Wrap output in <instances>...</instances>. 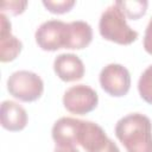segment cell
Returning <instances> with one entry per match:
<instances>
[{
  "label": "cell",
  "mask_w": 152,
  "mask_h": 152,
  "mask_svg": "<svg viewBox=\"0 0 152 152\" xmlns=\"http://www.w3.org/2000/svg\"><path fill=\"white\" fill-rule=\"evenodd\" d=\"M114 132L127 152H152V122L148 116L127 114L116 122Z\"/></svg>",
  "instance_id": "cell-1"
},
{
  "label": "cell",
  "mask_w": 152,
  "mask_h": 152,
  "mask_svg": "<svg viewBox=\"0 0 152 152\" xmlns=\"http://www.w3.org/2000/svg\"><path fill=\"white\" fill-rule=\"evenodd\" d=\"M99 31L104 39L120 45L132 44L139 36L138 31L127 24L126 15L115 2L102 12L99 20Z\"/></svg>",
  "instance_id": "cell-2"
},
{
  "label": "cell",
  "mask_w": 152,
  "mask_h": 152,
  "mask_svg": "<svg viewBox=\"0 0 152 152\" xmlns=\"http://www.w3.org/2000/svg\"><path fill=\"white\" fill-rule=\"evenodd\" d=\"M7 90L13 97L23 102H33L43 95L44 82L33 71L18 70L7 78Z\"/></svg>",
  "instance_id": "cell-3"
},
{
  "label": "cell",
  "mask_w": 152,
  "mask_h": 152,
  "mask_svg": "<svg viewBox=\"0 0 152 152\" xmlns=\"http://www.w3.org/2000/svg\"><path fill=\"white\" fill-rule=\"evenodd\" d=\"M69 25L62 20L51 19L42 23L36 30L34 38L38 46L44 51H57L65 49L68 42Z\"/></svg>",
  "instance_id": "cell-4"
},
{
  "label": "cell",
  "mask_w": 152,
  "mask_h": 152,
  "mask_svg": "<svg viewBox=\"0 0 152 152\" xmlns=\"http://www.w3.org/2000/svg\"><path fill=\"white\" fill-rule=\"evenodd\" d=\"M99 103L97 93L87 84H76L68 88L63 95L64 108L77 115H84L96 108Z\"/></svg>",
  "instance_id": "cell-5"
},
{
  "label": "cell",
  "mask_w": 152,
  "mask_h": 152,
  "mask_svg": "<svg viewBox=\"0 0 152 152\" xmlns=\"http://www.w3.org/2000/svg\"><path fill=\"white\" fill-rule=\"evenodd\" d=\"M99 81L101 88L110 96H125L131 88V75L126 66L110 63L102 68Z\"/></svg>",
  "instance_id": "cell-6"
},
{
  "label": "cell",
  "mask_w": 152,
  "mask_h": 152,
  "mask_svg": "<svg viewBox=\"0 0 152 152\" xmlns=\"http://www.w3.org/2000/svg\"><path fill=\"white\" fill-rule=\"evenodd\" d=\"M55 74L64 82L78 81L84 76V64L75 53H61L53 61Z\"/></svg>",
  "instance_id": "cell-7"
},
{
  "label": "cell",
  "mask_w": 152,
  "mask_h": 152,
  "mask_svg": "<svg viewBox=\"0 0 152 152\" xmlns=\"http://www.w3.org/2000/svg\"><path fill=\"white\" fill-rule=\"evenodd\" d=\"M0 61L6 63L17 58L23 49V43L12 34L11 21L5 13L0 14Z\"/></svg>",
  "instance_id": "cell-8"
},
{
  "label": "cell",
  "mask_w": 152,
  "mask_h": 152,
  "mask_svg": "<svg viewBox=\"0 0 152 152\" xmlns=\"http://www.w3.org/2000/svg\"><path fill=\"white\" fill-rule=\"evenodd\" d=\"M0 122L1 126L11 132H18L27 125V113L19 103L5 100L0 107Z\"/></svg>",
  "instance_id": "cell-9"
},
{
  "label": "cell",
  "mask_w": 152,
  "mask_h": 152,
  "mask_svg": "<svg viewBox=\"0 0 152 152\" xmlns=\"http://www.w3.org/2000/svg\"><path fill=\"white\" fill-rule=\"evenodd\" d=\"M82 120L63 116L59 118L52 126L51 134L56 145H77V135Z\"/></svg>",
  "instance_id": "cell-10"
},
{
  "label": "cell",
  "mask_w": 152,
  "mask_h": 152,
  "mask_svg": "<svg viewBox=\"0 0 152 152\" xmlns=\"http://www.w3.org/2000/svg\"><path fill=\"white\" fill-rule=\"evenodd\" d=\"M69 33L65 49L70 50H82L87 48L93 39L91 26L83 20H74L68 23Z\"/></svg>",
  "instance_id": "cell-11"
},
{
  "label": "cell",
  "mask_w": 152,
  "mask_h": 152,
  "mask_svg": "<svg viewBox=\"0 0 152 152\" xmlns=\"http://www.w3.org/2000/svg\"><path fill=\"white\" fill-rule=\"evenodd\" d=\"M115 4L120 7L122 13L131 20H137L140 17H142L146 13L147 5H148L146 0H131V1L119 0V1H115Z\"/></svg>",
  "instance_id": "cell-12"
},
{
  "label": "cell",
  "mask_w": 152,
  "mask_h": 152,
  "mask_svg": "<svg viewBox=\"0 0 152 152\" xmlns=\"http://www.w3.org/2000/svg\"><path fill=\"white\" fill-rule=\"evenodd\" d=\"M138 90L140 97L145 102L152 104V65L147 66L140 75L138 81Z\"/></svg>",
  "instance_id": "cell-13"
},
{
  "label": "cell",
  "mask_w": 152,
  "mask_h": 152,
  "mask_svg": "<svg viewBox=\"0 0 152 152\" xmlns=\"http://www.w3.org/2000/svg\"><path fill=\"white\" fill-rule=\"evenodd\" d=\"M75 0H44L43 5L44 7L55 14H62L65 12H69L74 5H75Z\"/></svg>",
  "instance_id": "cell-14"
},
{
  "label": "cell",
  "mask_w": 152,
  "mask_h": 152,
  "mask_svg": "<svg viewBox=\"0 0 152 152\" xmlns=\"http://www.w3.org/2000/svg\"><path fill=\"white\" fill-rule=\"evenodd\" d=\"M26 6H27V1H18V0L4 1L1 4V13L10 12L13 15H18L25 11Z\"/></svg>",
  "instance_id": "cell-15"
},
{
  "label": "cell",
  "mask_w": 152,
  "mask_h": 152,
  "mask_svg": "<svg viewBox=\"0 0 152 152\" xmlns=\"http://www.w3.org/2000/svg\"><path fill=\"white\" fill-rule=\"evenodd\" d=\"M144 49L147 53L152 55V17L146 26L145 33H144Z\"/></svg>",
  "instance_id": "cell-16"
},
{
  "label": "cell",
  "mask_w": 152,
  "mask_h": 152,
  "mask_svg": "<svg viewBox=\"0 0 152 152\" xmlns=\"http://www.w3.org/2000/svg\"><path fill=\"white\" fill-rule=\"evenodd\" d=\"M53 152H80L74 145H55Z\"/></svg>",
  "instance_id": "cell-17"
},
{
  "label": "cell",
  "mask_w": 152,
  "mask_h": 152,
  "mask_svg": "<svg viewBox=\"0 0 152 152\" xmlns=\"http://www.w3.org/2000/svg\"><path fill=\"white\" fill-rule=\"evenodd\" d=\"M97 152H120V150H119L118 145H116L112 139H109L108 142H107L100 151H97Z\"/></svg>",
  "instance_id": "cell-18"
}]
</instances>
